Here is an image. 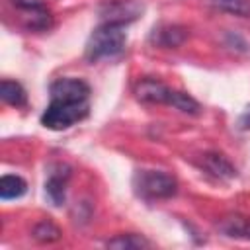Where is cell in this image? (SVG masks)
<instances>
[{"instance_id":"obj_18","label":"cell","mask_w":250,"mask_h":250,"mask_svg":"<svg viewBox=\"0 0 250 250\" xmlns=\"http://www.w3.org/2000/svg\"><path fill=\"white\" fill-rule=\"evenodd\" d=\"M238 123H240V127H242V129H250V105H246V109L242 111V115H240Z\"/></svg>"},{"instance_id":"obj_13","label":"cell","mask_w":250,"mask_h":250,"mask_svg":"<svg viewBox=\"0 0 250 250\" xmlns=\"http://www.w3.org/2000/svg\"><path fill=\"white\" fill-rule=\"evenodd\" d=\"M168 105H172L178 111L188 113V115H197L201 111L199 102L195 98H191L188 92H180V90H172V96H170V104Z\"/></svg>"},{"instance_id":"obj_6","label":"cell","mask_w":250,"mask_h":250,"mask_svg":"<svg viewBox=\"0 0 250 250\" xmlns=\"http://www.w3.org/2000/svg\"><path fill=\"white\" fill-rule=\"evenodd\" d=\"M188 29L178 23H162L152 29L150 43L162 49H178L188 41Z\"/></svg>"},{"instance_id":"obj_5","label":"cell","mask_w":250,"mask_h":250,"mask_svg":"<svg viewBox=\"0 0 250 250\" xmlns=\"http://www.w3.org/2000/svg\"><path fill=\"white\" fill-rule=\"evenodd\" d=\"M170 96H172V90L156 78H143L135 86V98L143 104H158V105L166 104L168 105Z\"/></svg>"},{"instance_id":"obj_4","label":"cell","mask_w":250,"mask_h":250,"mask_svg":"<svg viewBox=\"0 0 250 250\" xmlns=\"http://www.w3.org/2000/svg\"><path fill=\"white\" fill-rule=\"evenodd\" d=\"M98 12L102 20L107 23L127 25L141 18V14L145 12V6L139 0H105L104 4H100Z\"/></svg>"},{"instance_id":"obj_7","label":"cell","mask_w":250,"mask_h":250,"mask_svg":"<svg viewBox=\"0 0 250 250\" xmlns=\"http://www.w3.org/2000/svg\"><path fill=\"white\" fill-rule=\"evenodd\" d=\"M217 230H219L223 236H227V238L248 240V242H250V217L240 215V213L225 215L223 219H219Z\"/></svg>"},{"instance_id":"obj_15","label":"cell","mask_w":250,"mask_h":250,"mask_svg":"<svg viewBox=\"0 0 250 250\" xmlns=\"http://www.w3.org/2000/svg\"><path fill=\"white\" fill-rule=\"evenodd\" d=\"M215 10L227 12L230 16L248 18L250 16V0H207Z\"/></svg>"},{"instance_id":"obj_1","label":"cell","mask_w":250,"mask_h":250,"mask_svg":"<svg viewBox=\"0 0 250 250\" xmlns=\"http://www.w3.org/2000/svg\"><path fill=\"white\" fill-rule=\"evenodd\" d=\"M51 102L41 115V125L51 131H64L82 121L90 111V86L82 78L62 76L51 88Z\"/></svg>"},{"instance_id":"obj_8","label":"cell","mask_w":250,"mask_h":250,"mask_svg":"<svg viewBox=\"0 0 250 250\" xmlns=\"http://www.w3.org/2000/svg\"><path fill=\"white\" fill-rule=\"evenodd\" d=\"M68 176H70L68 168L66 166H59V172H51L49 178H47V182H45V195L57 207H61L64 203Z\"/></svg>"},{"instance_id":"obj_9","label":"cell","mask_w":250,"mask_h":250,"mask_svg":"<svg viewBox=\"0 0 250 250\" xmlns=\"http://www.w3.org/2000/svg\"><path fill=\"white\" fill-rule=\"evenodd\" d=\"M201 164H203V168L211 176H215L219 180H232V178H236V168L219 152H205L203 158H201Z\"/></svg>"},{"instance_id":"obj_17","label":"cell","mask_w":250,"mask_h":250,"mask_svg":"<svg viewBox=\"0 0 250 250\" xmlns=\"http://www.w3.org/2000/svg\"><path fill=\"white\" fill-rule=\"evenodd\" d=\"M227 45L232 47V49H234V45H240V47L236 49V51H240V53H246V51H248V43H246L238 33H234V31L227 33Z\"/></svg>"},{"instance_id":"obj_10","label":"cell","mask_w":250,"mask_h":250,"mask_svg":"<svg viewBox=\"0 0 250 250\" xmlns=\"http://www.w3.org/2000/svg\"><path fill=\"white\" fill-rule=\"evenodd\" d=\"M0 100L8 105H14V107H23L27 104V94L23 90V86L16 80H8L4 78L0 82Z\"/></svg>"},{"instance_id":"obj_11","label":"cell","mask_w":250,"mask_h":250,"mask_svg":"<svg viewBox=\"0 0 250 250\" xmlns=\"http://www.w3.org/2000/svg\"><path fill=\"white\" fill-rule=\"evenodd\" d=\"M27 191V182L21 176L16 174H4L0 180V197L4 201L8 199H18Z\"/></svg>"},{"instance_id":"obj_16","label":"cell","mask_w":250,"mask_h":250,"mask_svg":"<svg viewBox=\"0 0 250 250\" xmlns=\"http://www.w3.org/2000/svg\"><path fill=\"white\" fill-rule=\"evenodd\" d=\"M10 2H12V6H16L18 10L27 12V14L47 8V0H10Z\"/></svg>"},{"instance_id":"obj_12","label":"cell","mask_w":250,"mask_h":250,"mask_svg":"<svg viewBox=\"0 0 250 250\" xmlns=\"http://www.w3.org/2000/svg\"><path fill=\"white\" fill-rule=\"evenodd\" d=\"M107 248H115V250H139V248H150V242L141 236V234H117L109 240H105Z\"/></svg>"},{"instance_id":"obj_3","label":"cell","mask_w":250,"mask_h":250,"mask_svg":"<svg viewBox=\"0 0 250 250\" xmlns=\"http://www.w3.org/2000/svg\"><path fill=\"white\" fill-rule=\"evenodd\" d=\"M133 188L143 199H168L176 195L178 182L174 176L160 170H139L133 178Z\"/></svg>"},{"instance_id":"obj_14","label":"cell","mask_w":250,"mask_h":250,"mask_svg":"<svg viewBox=\"0 0 250 250\" xmlns=\"http://www.w3.org/2000/svg\"><path fill=\"white\" fill-rule=\"evenodd\" d=\"M31 236H33L37 242H43V244H51V242H57V240H61L62 232H61V229H59V227H57L53 221L45 219V221H39V223L33 227V230H31Z\"/></svg>"},{"instance_id":"obj_2","label":"cell","mask_w":250,"mask_h":250,"mask_svg":"<svg viewBox=\"0 0 250 250\" xmlns=\"http://www.w3.org/2000/svg\"><path fill=\"white\" fill-rule=\"evenodd\" d=\"M125 43H127L125 25L104 21L88 37V43H86V59L90 62H96L100 59L117 57V55L123 53Z\"/></svg>"}]
</instances>
